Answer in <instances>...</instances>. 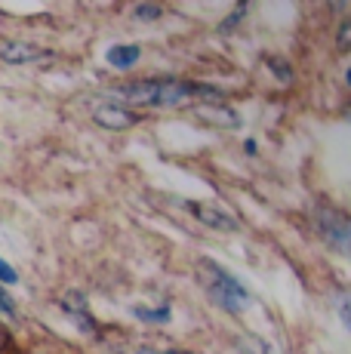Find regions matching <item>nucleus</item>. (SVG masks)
Segmentation results:
<instances>
[{
    "label": "nucleus",
    "instance_id": "1",
    "mask_svg": "<svg viewBox=\"0 0 351 354\" xmlns=\"http://www.w3.org/2000/svg\"><path fill=\"white\" fill-rule=\"evenodd\" d=\"M117 96H124L130 105L176 108V105H185L194 96H213V102H219L222 93L204 84H188V80H136V84L120 86Z\"/></svg>",
    "mask_w": 351,
    "mask_h": 354
},
{
    "label": "nucleus",
    "instance_id": "16",
    "mask_svg": "<svg viewBox=\"0 0 351 354\" xmlns=\"http://www.w3.org/2000/svg\"><path fill=\"white\" fill-rule=\"evenodd\" d=\"M139 354H188V351H151V348H142Z\"/></svg>",
    "mask_w": 351,
    "mask_h": 354
},
{
    "label": "nucleus",
    "instance_id": "9",
    "mask_svg": "<svg viewBox=\"0 0 351 354\" xmlns=\"http://www.w3.org/2000/svg\"><path fill=\"white\" fill-rule=\"evenodd\" d=\"M139 317H145L148 324H164L170 317V308H158V311H148V308H136Z\"/></svg>",
    "mask_w": 351,
    "mask_h": 354
},
{
    "label": "nucleus",
    "instance_id": "5",
    "mask_svg": "<svg viewBox=\"0 0 351 354\" xmlns=\"http://www.w3.org/2000/svg\"><path fill=\"white\" fill-rule=\"evenodd\" d=\"M93 120L105 129H130L139 124V114L124 105H99L96 111H93Z\"/></svg>",
    "mask_w": 351,
    "mask_h": 354
},
{
    "label": "nucleus",
    "instance_id": "15",
    "mask_svg": "<svg viewBox=\"0 0 351 354\" xmlns=\"http://www.w3.org/2000/svg\"><path fill=\"white\" fill-rule=\"evenodd\" d=\"M244 12H247V6H238V12H234L231 19H225V22H222V28H225V31H228V28H234V22H238V19L244 16Z\"/></svg>",
    "mask_w": 351,
    "mask_h": 354
},
{
    "label": "nucleus",
    "instance_id": "7",
    "mask_svg": "<svg viewBox=\"0 0 351 354\" xmlns=\"http://www.w3.org/2000/svg\"><path fill=\"white\" fill-rule=\"evenodd\" d=\"M194 114H198L204 124H213V127H228V129H238L240 127V118L231 111V108L219 105V102H207V105H198L194 108Z\"/></svg>",
    "mask_w": 351,
    "mask_h": 354
},
{
    "label": "nucleus",
    "instance_id": "3",
    "mask_svg": "<svg viewBox=\"0 0 351 354\" xmlns=\"http://www.w3.org/2000/svg\"><path fill=\"white\" fill-rule=\"evenodd\" d=\"M317 228L336 250H348V216L339 209H317Z\"/></svg>",
    "mask_w": 351,
    "mask_h": 354
},
{
    "label": "nucleus",
    "instance_id": "13",
    "mask_svg": "<svg viewBox=\"0 0 351 354\" xmlns=\"http://www.w3.org/2000/svg\"><path fill=\"white\" fill-rule=\"evenodd\" d=\"M265 65H268V68H274V71H281V80H283V84L290 80V68L283 65L281 59H265Z\"/></svg>",
    "mask_w": 351,
    "mask_h": 354
},
{
    "label": "nucleus",
    "instance_id": "2",
    "mask_svg": "<svg viewBox=\"0 0 351 354\" xmlns=\"http://www.w3.org/2000/svg\"><path fill=\"white\" fill-rule=\"evenodd\" d=\"M200 274H204L210 296L222 305V308H228V311H244L247 305H249V292L240 287V283L234 281L228 271H222L219 265L204 262V265H200Z\"/></svg>",
    "mask_w": 351,
    "mask_h": 354
},
{
    "label": "nucleus",
    "instance_id": "11",
    "mask_svg": "<svg viewBox=\"0 0 351 354\" xmlns=\"http://www.w3.org/2000/svg\"><path fill=\"white\" fill-rule=\"evenodd\" d=\"M348 44H351V22H342L339 25V53H348Z\"/></svg>",
    "mask_w": 351,
    "mask_h": 354
},
{
    "label": "nucleus",
    "instance_id": "12",
    "mask_svg": "<svg viewBox=\"0 0 351 354\" xmlns=\"http://www.w3.org/2000/svg\"><path fill=\"white\" fill-rule=\"evenodd\" d=\"M0 281H6V283H16L19 281V274L12 271V265L3 262V259H0Z\"/></svg>",
    "mask_w": 351,
    "mask_h": 354
},
{
    "label": "nucleus",
    "instance_id": "4",
    "mask_svg": "<svg viewBox=\"0 0 351 354\" xmlns=\"http://www.w3.org/2000/svg\"><path fill=\"white\" fill-rule=\"evenodd\" d=\"M46 59V53L35 44H25V40H0V62L6 65H28Z\"/></svg>",
    "mask_w": 351,
    "mask_h": 354
},
{
    "label": "nucleus",
    "instance_id": "10",
    "mask_svg": "<svg viewBox=\"0 0 351 354\" xmlns=\"http://www.w3.org/2000/svg\"><path fill=\"white\" fill-rule=\"evenodd\" d=\"M133 16L136 19H158L160 16V6H154V3H142L133 10Z\"/></svg>",
    "mask_w": 351,
    "mask_h": 354
},
{
    "label": "nucleus",
    "instance_id": "6",
    "mask_svg": "<svg viewBox=\"0 0 351 354\" xmlns=\"http://www.w3.org/2000/svg\"><path fill=\"white\" fill-rule=\"evenodd\" d=\"M188 209H191L194 219L204 222L207 228H216V231H234V228H238L234 216L222 213L219 207H210V203H188Z\"/></svg>",
    "mask_w": 351,
    "mask_h": 354
},
{
    "label": "nucleus",
    "instance_id": "8",
    "mask_svg": "<svg viewBox=\"0 0 351 354\" xmlns=\"http://www.w3.org/2000/svg\"><path fill=\"white\" fill-rule=\"evenodd\" d=\"M108 62L114 68H130L139 62V46H111L108 50Z\"/></svg>",
    "mask_w": 351,
    "mask_h": 354
},
{
    "label": "nucleus",
    "instance_id": "14",
    "mask_svg": "<svg viewBox=\"0 0 351 354\" xmlns=\"http://www.w3.org/2000/svg\"><path fill=\"white\" fill-rule=\"evenodd\" d=\"M12 311H16V308H12L10 296H6V292H3V290H0V315H12Z\"/></svg>",
    "mask_w": 351,
    "mask_h": 354
}]
</instances>
